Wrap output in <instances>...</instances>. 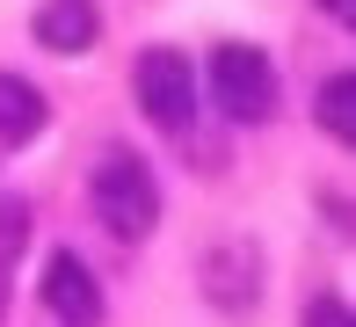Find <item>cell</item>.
Instances as JSON below:
<instances>
[{
  "instance_id": "1",
  "label": "cell",
  "mask_w": 356,
  "mask_h": 327,
  "mask_svg": "<svg viewBox=\"0 0 356 327\" xmlns=\"http://www.w3.org/2000/svg\"><path fill=\"white\" fill-rule=\"evenodd\" d=\"M88 204H95V218H102L117 240H145L160 225V182H153V168H145L138 153H102L95 160Z\"/></svg>"
},
{
  "instance_id": "2",
  "label": "cell",
  "mask_w": 356,
  "mask_h": 327,
  "mask_svg": "<svg viewBox=\"0 0 356 327\" xmlns=\"http://www.w3.org/2000/svg\"><path fill=\"white\" fill-rule=\"evenodd\" d=\"M204 73H211V102L233 124H262L277 109V65L254 51V44H218Z\"/></svg>"
},
{
  "instance_id": "3",
  "label": "cell",
  "mask_w": 356,
  "mask_h": 327,
  "mask_svg": "<svg viewBox=\"0 0 356 327\" xmlns=\"http://www.w3.org/2000/svg\"><path fill=\"white\" fill-rule=\"evenodd\" d=\"M131 88H138V109L160 131H189V117H197V65L175 51V44H153V51L138 58Z\"/></svg>"
},
{
  "instance_id": "4",
  "label": "cell",
  "mask_w": 356,
  "mask_h": 327,
  "mask_svg": "<svg viewBox=\"0 0 356 327\" xmlns=\"http://www.w3.org/2000/svg\"><path fill=\"white\" fill-rule=\"evenodd\" d=\"M197 291L225 320H248L254 305H262V255H254V240H218V248H204Z\"/></svg>"
},
{
  "instance_id": "5",
  "label": "cell",
  "mask_w": 356,
  "mask_h": 327,
  "mask_svg": "<svg viewBox=\"0 0 356 327\" xmlns=\"http://www.w3.org/2000/svg\"><path fill=\"white\" fill-rule=\"evenodd\" d=\"M44 305H51V320H66V327H95L102 320V284H95V269L73 248H51V262H44Z\"/></svg>"
},
{
  "instance_id": "6",
  "label": "cell",
  "mask_w": 356,
  "mask_h": 327,
  "mask_svg": "<svg viewBox=\"0 0 356 327\" xmlns=\"http://www.w3.org/2000/svg\"><path fill=\"white\" fill-rule=\"evenodd\" d=\"M29 29H37L44 51L80 58V51H95V37H102V15H95V0H44Z\"/></svg>"
},
{
  "instance_id": "7",
  "label": "cell",
  "mask_w": 356,
  "mask_h": 327,
  "mask_svg": "<svg viewBox=\"0 0 356 327\" xmlns=\"http://www.w3.org/2000/svg\"><path fill=\"white\" fill-rule=\"evenodd\" d=\"M44 124H51L44 88H37V80H22V73H0V145H29Z\"/></svg>"
},
{
  "instance_id": "8",
  "label": "cell",
  "mask_w": 356,
  "mask_h": 327,
  "mask_svg": "<svg viewBox=\"0 0 356 327\" xmlns=\"http://www.w3.org/2000/svg\"><path fill=\"white\" fill-rule=\"evenodd\" d=\"M313 117H320V131H327L334 145H356V80H349V73H334L327 88H320Z\"/></svg>"
},
{
  "instance_id": "9",
  "label": "cell",
  "mask_w": 356,
  "mask_h": 327,
  "mask_svg": "<svg viewBox=\"0 0 356 327\" xmlns=\"http://www.w3.org/2000/svg\"><path fill=\"white\" fill-rule=\"evenodd\" d=\"M22 248H29V204L0 196V262H22Z\"/></svg>"
},
{
  "instance_id": "10",
  "label": "cell",
  "mask_w": 356,
  "mask_h": 327,
  "mask_svg": "<svg viewBox=\"0 0 356 327\" xmlns=\"http://www.w3.org/2000/svg\"><path fill=\"white\" fill-rule=\"evenodd\" d=\"M305 327H356V320H349V305L334 298V291H320V298L305 305Z\"/></svg>"
},
{
  "instance_id": "11",
  "label": "cell",
  "mask_w": 356,
  "mask_h": 327,
  "mask_svg": "<svg viewBox=\"0 0 356 327\" xmlns=\"http://www.w3.org/2000/svg\"><path fill=\"white\" fill-rule=\"evenodd\" d=\"M320 8H327L334 22H349V15H356V0H320Z\"/></svg>"
},
{
  "instance_id": "12",
  "label": "cell",
  "mask_w": 356,
  "mask_h": 327,
  "mask_svg": "<svg viewBox=\"0 0 356 327\" xmlns=\"http://www.w3.org/2000/svg\"><path fill=\"white\" fill-rule=\"evenodd\" d=\"M0 313H8V262H0Z\"/></svg>"
}]
</instances>
